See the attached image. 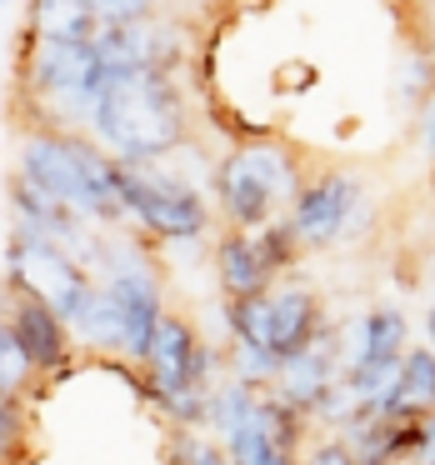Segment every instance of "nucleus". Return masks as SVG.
<instances>
[{
  "instance_id": "393cba45",
  "label": "nucleus",
  "mask_w": 435,
  "mask_h": 465,
  "mask_svg": "<svg viewBox=\"0 0 435 465\" xmlns=\"http://www.w3.org/2000/svg\"><path fill=\"white\" fill-rule=\"evenodd\" d=\"M425 145H430V155H435V95H430V105H425Z\"/></svg>"
},
{
  "instance_id": "aec40b11",
  "label": "nucleus",
  "mask_w": 435,
  "mask_h": 465,
  "mask_svg": "<svg viewBox=\"0 0 435 465\" xmlns=\"http://www.w3.org/2000/svg\"><path fill=\"white\" fill-rule=\"evenodd\" d=\"M101 25H135L151 15V0H85Z\"/></svg>"
},
{
  "instance_id": "ddd939ff",
  "label": "nucleus",
  "mask_w": 435,
  "mask_h": 465,
  "mask_svg": "<svg viewBox=\"0 0 435 465\" xmlns=\"http://www.w3.org/2000/svg\"><path fill=\"white\" fill-rule=\"evenodd\" d=\"M215 265H221V285H225L231 301H251V295L271 291V265H265L261 245H255L251 235H231V241H221Z\"/></svg>"
},
{
  "instance_id": "a878e982",
  "label": "nucleus",
  "mask_w": 435,
  "mask_h": 465,
  "mask_svg": "<svg viewBox=\"0 0 435 465\" xmlns=\"http://www.w3.org/2000/svg\"><path fill=\"white\" fill-rule=\"evenodd\" d=\"M425 335H430V345H435V305H430V315H425Z\"/></svg>"
},
{
  "instance_id": "f257e3e1",
  "label": "nucleus",
  "mask_w": 435,
  "mask_h": 465,
  "mask_svg": "<svg viewBox=\"0 0 435 465\" xmlns=\"http://www.w3.org/2000/svg\"><path fill=\"white\" fill-rule=\"evenodd\" d=\"M95 135L105 151L121 155V165L155 161L175 151L185 135V111L165 71H135V75H111L91 111Z\"/></svg>"
},
{
  "instance_id": "6e6552de",
  "label": "nucleus",
  "mask_w": 435,
  "mask_h": 465,
  "mask_svg": "<svg viewBox=\"0 0 435 465\" xmlns=\"http://www.w3.org/2000/svg\"><path fill=\"white\" fill-rule=\"evenodd\" d=\"M105 291L115 295V305H121V321H125V355L131 361H145V351H151V335L155 325H161V285H155V275L145 271V265L135 261H115L111 275H105Z\"/></svg>"
},
{
  "instance_id": "39448f33",
  "label": "nucleus",
  "mask_w": 435,
  "mask_h": 465,
  "mask_svg": "<svg viewBox=\"0 0 435 465\" xmlns=\"http://www.w3.org/2000/svg\"><path fill=\"white\" fill-rule=\"evenodd\" d=\"M121 201L145 231L165 235V241H191V235L205 231V201L191 185H175L165 175L121 165Z\"/></svg>"
},
{
  "instance_id": "f03ea898",
  "label": "nucleus",
  "mask_w": 435,
  "mask_h": 465,
  "mask_svg": "<svg viewBox=\"0 0 435 465\" xmlns=\"http://www.w3.org/2000/svg\"><path fill=\"white\" fill-rule=\"evenodd\" d=\"M21 181L41 191L45 201L65 205L71 215H91V221H111L125 211L121 201V165L105 151L71 135H25L21 141Z\"/></svg>"
},
{
  "instance_id": "2eb2a0df",
  "label": "nucleus",
  "mask_w": 435,
  "mask_h": 465,
  "mask_svg": "<svg viewBox=\"0 0 435 465\" xmlns=\"http://www.w3.org/2000/svg\"><path fill=\"white\" fill-rule=\"evenodd\" d=\"M71 331L81 335V341L101 345V351L125 355V321H121V305H115V295L105 291V285H91V295H85V305L75 311Z\"/></svg>"
},
{
  "instance_id": "a211bd4d",
  "label": "nucleus",
  "mask_w": 435,
  "mask_h": 465,
  "mask_svg": "<svg viewBox=\"0 0 435 465\" xmlns=\"http://www.w3.org/2000/svg\"><path fill=\"white\" fill-rule=\"evenodd\" d=\"M31 361H25L21 341H15L11 321H0V391H21L25 381H31Z\"/></svg>"
},
{
  "instance_id": "f3484780",
  "label": "nucleus",
  "mask_w": 435,
  "mask_h": 465,
  "mask_svg": "<svg viewBox=\"0 0 435 465\" xmlns=\"http://www.w3.org/2000/svg\"><path fill=\"white\" fill-rule=\"evenodd\" d=\"M255 405H261V391H251V385H241L231 375L221 391H211V415H205V425H215V435L225 440L231 430H241V425L251 420Z\"/></svg>"
},
{
  "instance_id": "20e7f679",
  "label": "nucleus",
  "mask_w": 435,
  "mask_h": 465,
  "mask_svg": "<svg viewBox=\"0 0 435 465\" xmlns=\"http://www.w3.org/2000/svg\"><path fill=\"white\" fill-rule=\"evenodd\" d=\"M11 271L15 281H21L25 295H35L41 305H51L55 315H61L65 325L75 321V311L85 305V295H91V275L75 265L71 251H61L55 241H45V235H31L21 231L11 245Z\"/></svg>"
},
{
  "instance_id": "5701e85b",
  "label": "nucleus",
  "mask_w": 435,
  "mask_h": 465,
  "mask_svg": "<svg viewBox=\"0 0 435 465\" xmlns=\"http://www.w3.org/2000/svg\"><path fill=\"white\" fill-rule=\"evenodd\" d=\"M410 465H435V411L420 415V435H415V455Z\"/></svg>"
},
{
  "instance_id": "1a4fd4ad",
  "label": "nucleus",
  "mask_w": 435,
  "mask_h": 465,
  "mask_svg": "<svg viewBox=\"0 0 435 465\" xmlns=\"http://www.w3.org/2000/svg\"><path fill=\"white\" fill-rule=\"evenodd\" d=\"M355 201H361V185L351 175H321L315 185H305L295 195V211H291V235L301 245H331L335 235L345 231Z\"/></svg>"
},
{
  "instance_id": "7ed1b4c3",
  "label": "nucleus",
  "mask_w": 435,
  "mask_h": 465,
  "mask_svg": "<svg viewBox=\"0 0 435 465\" xmlns=\"http://www.w3.org/2000/svg\"><path fill=\"white\" fill-rule=\"evenodd\" d=\"M221 201L235 225H265L275 201H295V165L281 145H245L221 165Z\"/></svg>"
},
{
  "instance_id": "b1692460",
  "label": "nucleus",
  "mask_w": 435,
  "mask_h": 465,
  "mask_svg": "<svg viewBox=\"0 0 435 465\" xmlns=\"http://www.w3.org/2000/svg\"><path fill=\"white\" fill-rule=\"evenodd\" d=\"M305 465H355V455L345 450V440H321L305 455Z\"/></svg>"
},
{
  "instance_id": "0eeeda50",
  "label": "nucleus",
  "mask_w": 435,
  "mask_h": 465,
  "mask_svg": "<svg viewBox=\"0 0 435 465\" xmlns=\"http://www.w3.org/2000/svg\"><path fill=\"white\" fill-rule=\"evenodd\" d=\"M145 371H151V395H175V391H211V351L201 345V335L191 331V321L181 315H161L145 351Z\"/></svg>"
},
{
  "instance_id": "dca6fc26",
  "label": "nucleus",
  "mask_w": 435,
  "mask_h": 465,
  "mask_svg": "<svg viewBox=\"0 0 435 465\" xmlns=\"http://www.w3.org/2000/svg\"><path fill=\"white\" fill-rule=\"evenodd\" d=\"M101 21L85 0H35V35L41 41H95Z\"/></svg>"
},
{
  "instance_id": "4468645a",
  "label": "nucleus",
  "mask_w": 435,
  "mask_h": 465,
  "mask_svg": "<svg viewBox=\"0 0 435 465\" xmlns=\"http://www.w3.org/2000/svg\"><path fill=\"white\" fill-rule=\"evenodd\" d=\"M430 411H435V351L415 345L400 361V381H395V395H391V405H385V415L415 420V415H430Z\"/></svg>"
},
{
  "instance_id": "4be33fe9",
  "label": "nucleus",
  "mask_w": 435,
  "mask_h": 465,
  "mask_svg": "<svg viewBox=\"0 0 435 465\" xmlns=\"http://www.w3.org/2000/svg\"><path fill=\"white\" fill-rule=\"evenodd\" d=\"M430 91V65L425 61H405L400 65V95H425Z\"/></svg>"
},
{
  "instance_id": "f8f14e48",
  "label": "nucleus",
  "mask_w": 435,
  "mask_h": 465,
  "mask_svg": "<svg viewBox=\"0 0 435 465\" xmlns=\"http://www.w3.org/2000/svg\"><path fill=\"white\" fill-rule=\"evenodd\" d=\"M315 335H321V305L311 291L301 285H285L271 291V355L275 361H295L301 351H311Z\"/></svg>"
},
{
  "instance_id": "9d476101",
  "label": "nucleus",
  "mask_w": 435,
  "mask_h": 465,
  "mask_svg": "<svg viewBox=\"0 0 435 465\" xmlns=\"http://www.w3.org/2000/svg\"><path fill=\"white\" fill-rule=\"evenodd\" d=\"M11 331H15V341H21L31 371H61L65 355H71V325H65L51 305H41L25 291L11 311Z\"/></svg>"
},
{
  "instance_id": "6ab92c4d",
  "label": "nucleus",
  "mask_w": 435,
  "mask_h": 465,
  "mask_svg": "<svg viewBox=\"0 0 435 465\" xmlns=\"http://www.w3.org/2000/svg\"><path fill=\"white\" fill-rule=\"evenodd\" d=\"M21 435H25V415L15 391H0V460H11L21 450Z\"/></svg>"
},
{
  "instance_id": "412c9836",
  "label": "nucleus",
  "mask_w": 435,
  "mask_h": 465,
  "mask_svg": "<svg viewBox=\"0 0 435 465\" xmlns=\"http://www.w3.org/2000/svg\"><path fill=\"white\" fill-rule=\"evenodd\" d=\"M181 465H231V455H225V445H215V440H185Z\"/></svg>"
},
{
  "instance_id": "423d86ee",
  "label": "nucleus",
  "mask_w": 435,
  "mask_h": 465,
  "mask_svg": "<svg viewBox=\"0 0 435 465\" xmlns=\"http://www.w3.org/2000/svg\"><path fill=\"white\" fill-rule=\"evenodd\" d=\"M31 81H35V91L55 95L65 105H81L91 115L111 75H105L91 41H41L35 45V61H31Z\"/></svg>"
},
{
  "instance_id": "9b49d317",
  "label": "nucleus",
  "mask_w": 435,
  "mask_h": 465,
  "mask_svg": "<svg viewBox=\"0 0 435 465\" xmlns=\"http://www.w3.org/2000/svg\"><path fill=\"white\" fill-rule=\"evenodd\" d=\"M95 55H101L105 75H135V71H165L171 45L155 25L135 21V25H101L95 31Z\"/></svg>"
}]
</instances>
